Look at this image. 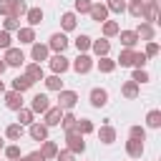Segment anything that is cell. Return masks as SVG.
<instances>
[{
    "label": "cell",
    "instance_id": "obj_8",
    "mask_svg": "<svg viewBox=\"0 0 161 161\" xmlns=\"http://www.w3.org/2000/svg\"><path fill=\"white\" fill-rule=\"evenodd\" d=\"M8 103H10L13 108H18V106H20V101H18V96L13 93V96H8Z\"/></svg>",
    "mask_w": 161,
    "mask_h": 161
},
{
    "label": "cell",
    "instance_id": "obj_17",
    "mask_svg": "<svg viewBox=\"0 0 161 161\" xmlns=\"http://www.w3.org/2000/svg\"><path fill=\"white\" fill-rule=\"evenodd\" d=\"M0 46H8V35L5 33H0Z\"/></svg>",
    "mask_w": 161,
    "mask_h": 161
},
{
    "label": "cell",
    "instance_id": "obj_5",
    "mask_svg": "<svg viewBox=\"0 0 161 161\" xmlns=\"http://www.w3.org/2000/svg\"><path fill=\"white\" fill-rule=\"evenodd\" d=\"M53 68H55V71H63V68H66V58H55V60H53Z\"/></svg>",
    "mask_w": 161,
    "mask_h": 161
},
{
    "label": "cell",
    "instance_id": "obj_16",
    "mask_svg": "<svg viewBox=\"0 0 161 161\" xmlns=\"http://www.w3.org/2000/svg\"><path fill=\"white\" fill-rule=\"evenodd\" d=\"M48 86H50V88H58L60 83H58V78H50V80H48Z\"/></svg>",
    "mask_w": 161,
    "mask_h": 161
},
{
    "label": "cell",
    "instance_id": "obj_4",
    "mask_svg": "<svg viewBox=\"0 0 161 161\" xmlns=\"http://www.w3.org/2000/svg\"><path fill=\"white\" fill-rule=\"evenodd\" d=\"M63 46H66V38L63 35H55L53 38V48H63Z\"/></svg>",
    "mask_w": 161,
    "mask_h": 161
},
{
    "label": "cell",
    "instance_id": "obj_2",
    "mask_svg": "<svg viewBox=\"0 0 161 161\" xmlns=\"http://www.w3.org/2000/svg\"><path fill=\"white\" fill-rule=\"evenodd\" d=\"M33 106H35V111H46V108H48V98H46V96H38Z\"/></svg>",
    "mask_w": 161,
    "mask_h": 161
},
{
    "label": "cell",
    "instance_id": "obj_12",
    "mask_svg": "<svg viewBox=\"0 0 161 161\" xmlns=\"http://www.w3.org/2000/svg\"><path fill=\"white\" fill-rule=\"evenodd\" d=\"M38 20H40V10H33L30 13V23H38Z\"/></svg>",
    "mask_w": 161,
    "mask_h": 161
},
{
    "label": "cell",
    "instance_id": "obj_15",
    "mask_svg": "<svg viewBox=\"0 0 161 161\" xmlns=\"http://www.w3.org/2000/svg\"><path fill=\"white\" fill-rule=\"evenodd\" d=\"M88 46V38H78V48H86Z\"/></svg>",
    "mask_w": 161,
    "mask_h": 161
},
{
    "label": "cell",
    "instance_id": "obj_11",
    "mask_svg": "<svg viewBox=\"0 0 161 161\" xmlns=\"http://www.w3.org/2000/svg\"><path fill=\"white\" fill-rule=\"evenodd\" d=\"M149 124H151V126H159V113H151V116H149Z\"/></svg>",
    "mask_w": 161,
    "mask_h": 161
},
{
    "label": "cell",
    "instance_id": "obj_9",
    "mask_svg": "<svg viewBox=\"0 0 161 161\" xmlns=\"http://www.w3.org/2000/svg\"><path fill=\"white\" fill-rule=\"evenodd\" d=\"M73 101H76L73 93H66V96H63V103H66V106H73Z\"/></svg>",
    "mask_w": 161,
    "mask_h": 161
},
{
    "label": "cell",
    "instance_id": "obj_1",
    "mask_svg": "<svg viewBox=\"0 0 161 161\" xmlns=\"http://www.w3.org/2000/svg\"><path fill=\"white\" fill-rule=\"evenodd\" d=\"M91 98H93V103H96V106H103V103H106V93H103V91H93Z\"/></svg>",
    "mask_w": 161,
    "mask_h": 161
},
{
    "label": "cell",
    "instance_id": "obj_7",
    "mask_svg": "<svg viewBox=\"0 0 161 161\" xmlns=\"http://www.w3.org/2000/svg\"><path fill=\"white\" fill-rule=\"evenodd\" d=\"M30 83H33V80H25V78H18V80H15V88H28Z\"/></svg>",
    "mask_w": 161,
    "mask_h": 161
},
{
    "label": "cell",
    "instance_id": "obj_14",
    "mask_svg": "<svg viewBox=\"0 0 161 161\" xmlns=\"http://www.w3.org/2000/svg\"><path fill=\"white\" fill-rule=\"evenodd\" d=\"M33 55H35V58H43V55H46V50H43V48H35V50H33Z\"/></svg>",
    "mask_w": 161,
    "mask_h": 161
},
{
    "label": "cell",
    "instance_id": "obj_13",
    "mask_svg": "<svg viewBox=\"0 0 161 161\" xmlns=\"http://www.w3.org/2000/svg\"><path fill=\"white\" fill-rule=\"evenodd\" d=\"M63 23H66V28H73V15H66Z\"/></svg>",
    "mask_w": 161,
    "mask_h": 161
},
{
    "label": "cell",
    "instance_id": "obj_6",
    "mask_svg": "<svg viewBox=\"0 0 161 161\" xmlns=\"http://www.w3.org/2000/svg\"><path fill=\"white\" fill-rule=\"evenodd\" d=\"M76 68H78V71H88V58H78Z\"/></svg>",
    "mask_w": 161,
    "mask_h": 161
},
{
    "label": "cell",
    "instance_id": "obj_10",
    "mask_svg": "<svg viewBox=\"0 0 161 161\" xmlns=\"http://www.w3.org/2000/svg\"><path fill=\"white\" fill-rule=\"evenodd\" d=\"M33 136H35V138H43V136H46V128H40V126H35V128H33Z\"/></svg>",
    "mask_w": 161,
    "mask_h": 161
},
{
    "label": "cell",
    "instance_id": "obj_3",
    "mask_svg": "<svg viewBox=\"0 0 161 161\" xmlns=\"http://www.w3.org/2000/svg\"><path fill=\"white\" fill-rule=\"evenodd\" d=\"M8 60H10V63H20V60H23V53L10 50V53H8Z\"/></svg>",
    "mask_w": 161,
    "mask_h": 161
}]
</instances>
